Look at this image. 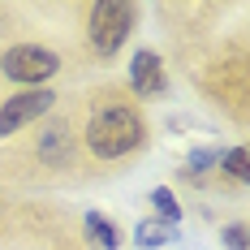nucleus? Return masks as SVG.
I'll return each instance as SVG.
<instances>
[{"mask_svg": "<svg viewBox=\"0 0 250 250\" xmlns=\"http://www.w3.org/2000/svg\"><path fill=\"white\" fill-rule=\"evenodd\" d=\"M82 22L86 4L0 0V100L13 91H43L52 78L91 65Z\"/></svg>", "mask_w": 250, "mask_h": 250, "instance_id": "1", "label": "nucleus"}, {"mask_svg": "<svg viewBox=\"0 0 250 250\" xmlns=\"http://www.w3.org/2000/svg\"><path fill=\"white\" fill-rule=\"evenodd\" d=\"M78 121H82L78 95H61L48 117H39L18 138L0 143V181L22 190H56L91 181L78 147Z\"/></svg>", "mask_w": 250, "mask_h": 250, "instance_id": "2", "label": "nucleus"}, {"mask_svg": "<svg viewBox=\"0 0 250 250\" xmlns=\"http://www.w3.org/2000/svg\"><path fill=\"white\" fill-rule=\"evenodd\" d=\"M78 104H82L78 147H82L86 177L125 173L151 147L147 112L129 95L125 82H95V86L78 91Z\"/></svg>", "mask_w": 250, "mask_h": 250, "instance_id": "3", "label": "nucleus"}, {"mask_svg": "<svg viewBox=\"0 0 250 250\" xmlns=\"http://www.w3.org/2000/svg\"><path fill=\"white\" fill-rule=\"evenodd\" d=\"M134 26H138V4H129V0H91L86 22H82V39H86L91 61H100V65L112 61L129 43Z\"/></svg>", "mask_w": 250, "mask_h": 250, "instance_id": "4", "label": "nucleus"}, {"mask_svg": "<svg viewBox=\"0 0 250 250\" xmlns=\"http://www.w3.org/2000/svg\"><path fill=\"white\" fill-rule=\"evenodd\" d=\"M56 91L43 86V91H13V95H4L0 100V143H9V138H18L22 129L39 121V117H48L52 108H56Z\"/></svg>", "mask_w": 250, "mask_h": 250, "instance_id": "5", "label": "nucleus"}, {"mask_svg": "<svg viewBox=\"0 0 250 250\" xmlns=\"http://www.w3.org/2000/svg\"><path fill=\"white\" fill-rule=\"evenodd\" d=\"M129 95L143 104V100H155V95H164L168 91V74H164V56L160 52H134V61H129Z\"/></svg>", "mask_w": 250, "mask_h": 250, "instance_id": "6", "label": "nucleus"}, {"mask_svg": "<svg viewBox=\"0 0 250 250\" xmlns=\"http://www.w3.org/2000/svg\"><path fill=\"white\" fill-rule=\"evenodd\" d=\"M82 229H86V237L100 250H117L121 246V229L112 225L108 216H100V211H86V216H82Z\"/></svg>", "mask_w": 250, "mask_h": 250, "instance_id": "7", "label": "nucleus"}, {"mask_svg": "<svg viewBox=\"0 0 250 250\" xmlns=\"http://www.w3.org/2000/svg\"><path fill=\"white\" fill-rule=\"evenodd\" d=\"M250 155H246V147H233V151H225L220 155V177H229L233 186H246V177H250Z\"/></svg>", "mask_w": 250, "mask_h": 250, "instance_id": "8", "label": "nucleus"}, {"mask_svg": "<svg viewBox=\"0 0 250 250\" xmlns=\"http://www.w3.org/2000/svg\"><path fill=\"white\" fill-rule=\"evenodd\" d=\"M168 237H173V229L168 225H160V220H143V225L134 229V242H138V246H164V242H168Z\"/></svg>", "mask_w": 250, "mask_h": 250, "instance_id": "9", "label": "nucleus"}, {"mask_svg": "<svg viewBox=\"0 0 250 250\" xmlns=\"http://www.w3.org/2000/svg\"><path fill=\"white\" fill-rule=\"evenodd\" d=\"M151 203H155V211L164 216V225H168V229L181 220V207H177V199H173V190H168V186H155V190H151Z\"/></svg>", "mask_w": 250, "mask_h": 250, "instance_id": "10", "label": "nucleus"}, {"mask_svg": "<svg viewBox=\"0 0 250 250\" xmlns=\"http://www.w3.org/2000/svg\"><path fill=\"white\" fill-rule=\"evenodd\" d=\"M211 164H220V151H194V155L186 160V173H190V177H199V173H207Z\"/></svg>", "mask_w": 250, "mask_h": 250, "instance_id": "11", "label": "nucleus"}, {"mask_svg": "<svg viewBox=\"0 0 250 250\" xmlns=\"http://www.w3.org/2000/svg\"><path fill=\"white\" fill-rule=\"evenodd\" d=\"M220 237H225V246H229V250H246V225H242V220H233V225H229Z\"/></svg>", "mask_w": 250, "mask_h": 250, "instance_id": "12", "label": "nucleus"}]
</instances>
